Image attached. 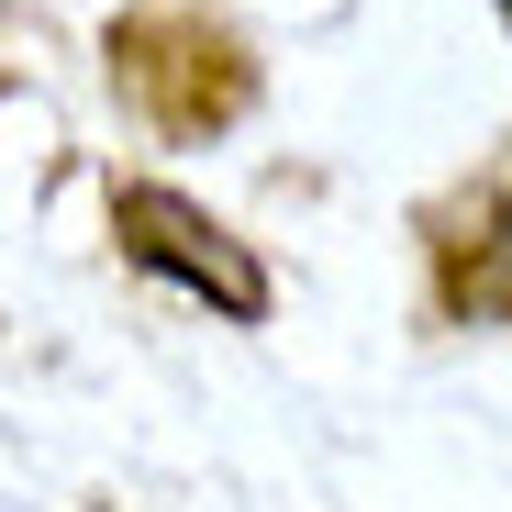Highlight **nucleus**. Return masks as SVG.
<instances>
[{
  "mask_svg": "<svg viewBox=\"0 0 512 512\" xmlns=\"http://www.w3.org/2000/svg\"><path fill=\"white\" fill-rule=\"evenodd\" d=\"M112 223H123V245H134V268L201 290V301H212V312H234V323L268 312V268H256V256H245L201 201H179V190H123V201H112Z\"/></svg>",
  "mask_w": 512,
  "mask_h": 512,
  "instance_id": "nucleus-1",
  "label": "nucleus"
},
{
  "mask_svg": "<svg viewBox=\"0 0 512 512\" xmlns=\"http://www.w3.org/2000/svg\"><path fill=\"white\" fill-rule=\"evenodd\" d=\"M501 12H512V0H501Z\"/></svg>",
  "mask_w": 512,
  "mask_h": 512,
  "instance_id": "nucleus-2",
  "label": "nucleus"
}]
</instances>
